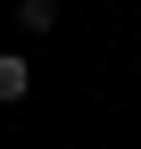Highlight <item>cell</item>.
I'll return each mask as SVG.
<instances>
[{
    "instance_id": "obj_1",
    "label": "cell",
    "mask_w": 141,
    "mask_h": 149,
    "mask_svg": "<svg viewBox=\"0 0 141 149\" xmlns=\"http://www.w3.org/2000/svg\"><path fill=\"white\" fill-rule=\"evenodd\" d=\"M25 91H33V66L17 58V50H0V108H8V100H25Z\"/></svg>"
},
{
    "instance_id": "obj_2",
    "label": "cell",
    "mask_w": 141,
    "mask_h": 149,
    "mask_svg": "<svg viewBox=\"0 0 141 149\" xmlns=\"http://www.w3.org/2000/svg\"><path fill=\"white\" fill-rule=\"evenodd\" d=\"M17 25H25V33H50V25H58V0H17Z\"/></svg>"
}]
</instances>
